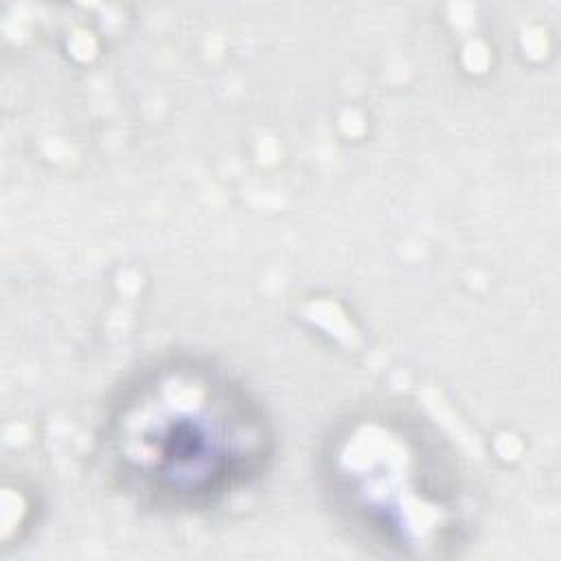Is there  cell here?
Returning a JSON list of instances; mask_svg holds the SVG:
<instances>
[{"label": "cell", "mask_w": 561, "mask_h": 561, "mask_svg": "<svg viewBox=\"0 0 561 561\" xmlns=\"http://www.w3.org/2000/svg\"><path fill=\"white\" fill-rule=\"evenodd\" d=\"M99 443L107 478L129 500L171 513L219 506L256 484L276 456L261 401L228 370L188 355L125 379Z\"/></svg>", "instance_id": "obj_1"}, {"label": "cell", "mask_w": 561, "mask_h": 561, "mask_svg": "<svg viewBox=\"0 0 561 561\" xmlns=\"http://www.w3.org/2000/svg\"><path fill=\"white\" fill-rule=\"evenodd\" d=\"M322 476L355 535L405 557H436L462 541L467 493L454 458L423 423L364 414L337 430Z\"/></svg>", "instance_id": "obj_2"}]
</instances>
